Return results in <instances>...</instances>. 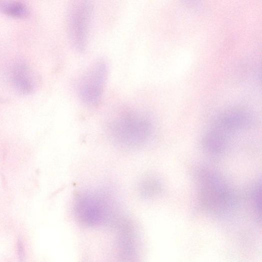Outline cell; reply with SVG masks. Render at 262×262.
Listing matches in <instances>:
<instances>
[{"mask_svg": "<svg viewBox=\"0 0 262 262\" xmlns=\"http://www.w3.org/2000/svg\"><path fill=\"white\" fill-rule=\"evenodd\" d=\"M0 12L19 18H26L30 14L28 6L18 2H0Z\"/></svg>", "mask_w": 262, "mask_h": 262, "instance_id": "30bf717a", "label": "cell"}, {"mask_svg": "<svg viewBox=\"0 0 262 262\" xmlns=\"http://www.w3.org/2000/svg\"><path fill=\"white\" fill-rule=\"evenodd\" d=\"M230 137L212 126L204 134L202 146L207 154L218 157L222 156L228 146Z\"/></svg>", "mask_w": 262, "mask_h": 262, "instance_id": "ba28073f", "label": "cell"}, {"mask_svg": "<svg viewBox=\"0 0 262 262\" xmlns=\"http://www.w3.org/2000/svg\"><path fill=\"white\" fill-rule=\"evenodd\" d=\"M261 194L260 182H256L250 188L248 195L251 204L258 213L261 212Z\"/></svg>", "mask_w": 262, "mask_h": 262, "instance_id": "8fae6325", "label": "cell"}, {"mask_svg": "<svg viewBox=\"0 0 262 262\" xmlns=\"http://www.w3.org/2000/svg\"><path fill=\"white\" fill-rule=\"evenodd\" d=\"M10 79L15 89L23 94H28L34 90L36 78L30 68L22 62L15 64L10 70Z\"/></svg>", "mask_w": 262, "mask_h": 262, "instance_id": "52a82bcc", "label": "cell"}, {"mask_svg": "<svg viewBox=\"0 0 262 262\" xmlns=\"http://www.w3.org/2000/svg\"><path fill=\"white\" fill-rule=\"evenodd\" d=\"M164 189L162 180L154 176H148L142 178L138 184V191L143 198L152 199L161 194Z\"/></svg>", "mask_w": 262, "mask_h": 262, "instance_id": "9c48e42d", "label": "cell"}, {"mask_svg": "<svg viewBox=\"0 0 262 262\" xmlns=\"http://www.w3.org/2000/svg\"><path fill=\"white\" fill-rule=\"evenodd\" d=\"M92 14V6L86 2H76L69 13L70 37L75 49L80 52H84L88 46Z\"/></svg>", "mask_w": 262, "mask_h": 262, "instance_id": "5b68a950", "label": "cell"}, {"mask_svg": "<svg viewBox=\"0 0 262 262\" xmlns=\"http://www.w3.org/2000/svg\"><path fill=\"white\" fill-rule=\"evenodd\" d=\"M252 123V117L248 112L232 110L222 114L217 118L213 126L230 137L239 131L250 128Z\"/></svg>", "mask_w": 262, "mask_h": 262, "instance_id": "8992f818", "label": "cell"}, {"mask_svg": "<svg viewBox=\"0 0 262 262\" xmlns=\"http://www.w3.org/2000/svg\"><path fill=\"white\" fill-rule=\"evenodd\" d=\"M194 178L200 202L208 210L217 215H225L236 208L237 194L220 173L210 168L202 166L195 170Z\"/></svg>", "mask_w": 262, "mask_h": 262, "instance_id": "6da1fadb", "label": "cell"}, {"mask_svg": "<svg viewBox=\"0 0 262 262\" xmlns=\"http://www.w3.org/2000/svg\"><path fill=\"white\" fill-rule=\"evenodd\" d=\"M108 74L106 60H96L82 77L78 92L81 100L86 104L96 105L102 98Z\"/></svg>", "mask_w": 262, "mask_h": 262, "instance_id": "277c9868", "label": "cell"}, {"mask_svg": "<svg viewBox=\"0 0 262 262\" xmlns=\"http://www.w3.org/2000/svg\"><path fill=\"white\" fill-rule=\"evenodd\" d=\"M18 255L20 256V258H24V248L22 247V245L20 244H18Z\"/></svg>", "mask_w": 262, "mask_h": 262, "instance_id": "7c38bea8", "label": "cell"}, {"mask_svg": "<svg viewBox=\"0 0 262 262\" xmlns=\"http://www.w3.org/2000/svg\"><path fill=\"white\" fill-rule=\"evenodd\" d=\"M112 202L103 192H86L76 196L74 210L78 220L87 226H98L110 218Z\"/></svg>", "mask_w": 262, "mask_h": 262, "instance_id": "3957f363", "label": "cell"}, {"mask_svg": "<svg viewBox=\"0 0 262 262\" xmlns=\"http://www.w3.org/2000/svg\"><path fill=\"white\" fill-rule=\"evenodd\" d=\"M108 129L116 144L126 149H136L149 141L154 127L144 113L128 109L115 117L109 124Z\"/></svg>", "mask_w": 262, "mask_h": 262, "instance_id": "7a4b0ae2", "label": "cell"}]
</instances>
